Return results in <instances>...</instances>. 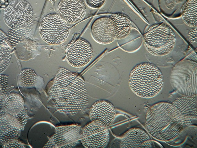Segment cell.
<instances>
[{"instance_id":"52a82bcc","label":"cell","mask_w":197,"mask_h":148,"mask_svg":"<svg viewBox=\"0 0 197 148\" xmlns=\"http://www.w3.org/2000/svg\"><path fill=\"white\" fill-rule=\"evenodd\" d=\"M3 18L10 28L26 27L34 23L33 13L30 4L25 0H14L5 8Z\"/></svg>"},{"instance_id":"d4e9b609","label":"cell","mask_w":197,"mask_h":148,"mask_svg":"<svg viewBox=\"0 0 197 148\" xmlns=\"http://www.w3.org/2000/svg\"><path fill=\"white\" fill-rule=\"evenodd\" d=\"M188 37L191 44H197V27H193L188 32Z\"/></svg>"},{"instance_id":"5b68a950","label":"cell","mask_w":197,"mask_h":148,"mask_svg":"<svg viewBox=\"0 0 197 148\" xmlns=\"http://www.w3.org/2000/svg\"><path fill=\"white\" fill-rule=\"evenodd\" d=\"M197 60L185 59L177 62L171 70L173 88L182 95H197Z\"/></svg>"},{"instance_id":"ffe728a7","label":"cell","mask_w":197,"mask_h":148,"mask_svg":"<svg viewBox=\"0 0 197 148\" xmlns=\"http://www.w3.org/2000/svg\"><path fill=\"white\" fill-rule=\"evenodd\" d=\"M34 23L26 27L18 28H10L7 32L8 44L13 48L20 42L24 37L28 35L31 31Z\"/></svg>"},{"instance_id":"30bf717a","label":"cell","mask_w":197,"mask_h":148,"mask_svg":"<svg viewBox=\"0 0 197 148\" xmlns=\"http://www.w3.org/2000/svg\"><path fill=\"white\" fill-rule=\"evenodd\" d=\"M82 128L78 125L57 127L43 147L72 148L80 140Z\"/></svg>"},{"instance_id":"9c48e42d","label":"cell","mask_w":197,"mask_h":148,"mask_svg":"<svg viewBox=\"0 0 197 148\" xmlns=\"http://www.w3.org/2000/svg\"><path fill=\"white\" fill-rule=\"evenodd\" d=\"M107 126L98 120L91 121L82 129L81 142L85 148H105L109 142L110 135Z\"/></svg>"},{"instance_id":"ac0fdd59","label":"cell","mask_w":197,"mask_h":148,"mask_svg":"<svg viewBox=\"0 0 197 148\" xmlns=\"http://www.w3.org/2000/svg\"><path fill=\"white\" fill-rule=\"evenodd\" d=\"M115 27V39L126 38L131 33L133 28V23L127 14L123 12L113 13L110 16Z\"/></svg>"},{"instance_id":"4fadbf2b","label":"cell","mask_w":197,"mask_h":148,"mask_svg":"<svg viewBox=\"0 0 197 148\" xmlns=\"http://www.w3.org/2000/svg\"><path fill=\"white\" fill-rule=\"evenodd\" d=\"M120 148H151L152 143L148 133L143 129L131 128L126 131L119 141Z\"/></svg>"},{"instance_id":"277c9868","label":"cell","mask_w":197,"mask_h":148,"mask_svg":"<svg viewBox=\"0 0 197 148\" xmlns=\"http://www.w3.org/2000/svg\"><path fill=\"white\" fill-rule=\"evenodd\" d=\"M129 84L131 90L137 96L143 98H151L157 95L163 89V74L155 64L142 63L131 70Z\"/></svg>"},{"instance_id":"603a6c76","label":"cell","mask_w":197,"mask_h":148,"mask_svg":"<svg viewBox=\"0 0 197 148\" xmlns=\"http://www.w3.org/2000/svg\"><path fill=\"white\" fill-rule=\"evenodd\" d=\"M2 147L3 148H25V145L21 142L18 139L14 140L10 142L3 145Z\"/></svg>"},{"instance_id":"d6986e66","label":"cell","mask_w":197,"mask_h":148,"mask_svg":"<svg viewBox=\"0 0 197 148\" xmlns=\"http://www.w3.org/2000/svg\"><path fill=\"white\" fill-rule=\"evenodd\" d=\"M181 15L184 22L193 27L197 26V0H187L182 6Z\"/></svg>"},{"instance_id":"e0dca14e","label":"cell","mask_w":197,"mask_h":148,"mask_svg":"<svg viewBox=\"0 0 197 148\" xmlns=\"http://www.w3.org/2000/svg\"><path fill=\"white\" fill-rule=\"evenodd\" d=\"M25 109L23 98L17 93H10L1 97L0 114L6 113L15 117Z\"/></svg>"},{"instance_id":"484cf974","label":"cell","mask_w":197,"mask_h":148,"mask_svg":"<svg viewBox=\"0 0 197 148\" xmlns=\"http://www.w3.org/2000/svg\"><path fill=\"white\" fill-rule=\"evenodd\" d=\"M8 76L7 75L0 74V92L4 91L7 86Z\"/></svg>"},{"instance_id":"4316f807","label":"cell","mask_w":197,"mask_h":148,"mask_svg":"<svg viewBox=\"0 0 197 148\" xmlns=\"http://www.w3.org/2000/svg\"><path fill=\"white\" fill-rule=\"evenodd\" d=\"M0 45L5 44L7 43V35L1 30H0Z\"/></svg>"},{"instance_id":"7a4b0ae2","label":"cell","mask_w":197,"mask_h":148,"mask_svg":"<svg viewBox=\"0 0 197 148\" xmlns=\"http://www.w3.org/2000/svg\"><path fill=\"white\" fill-rule=\"evenodd\" d=\"M143 38L146 50L158 58V65L160 61L162 65L163 61V66L165 65V62H173L175 58H179L177 56L181 57L179 56L183 55L187 48L186 42L178 38L172 29L164 23L154 24L149 27Z\"/></svg>"},{"instance_id":"cb8c5ba5","label":"cell","mask_w":197,"mask_h":148,"mask_svg":"<svg viewBox=\"0 0 197 148\" xmlns=\"http://www.w3.org/2000/svg\"><path fill=\"white\" fill-rule=\"evenodd\" d=\"M106 0H85L87 5L93 9H98L104 4Z\"/></svg>"},{"instance_id":"8fae6325","label":"cell","mask_w":197,"mask_h":148,"mask_svg":"<svg viewBox=\"0 0 197 148\" xmlns=\"http://www.w3.org/2000/svg\"><path fill=\"white\" fill-rule=\"evenodd\" d=\"M57 11L69 23H77L83 19L86 7L82 0H61L57 8Z\"/></svg>"},{"instance_id":"83f0119b","label":"cell","mask_w":197,"mask_h":148,"mask_svg":"<svg viewBox=\"0 0 197 148\" xmlns=\"http://www.w3.org/2000/svg\"><path fill=\"white\" fill-rule=\"evenodd\" d=\"M0 63H1L3 60L4 56L5 54L4 51L2 47L0 46Z\"/></svg>"},{"instance_id":"7402d4cb","label":"cell","mask_w":197,"mask_h":148,"mask_svg":"<svg viewBox=\"0 0 197 148\" xmlns=\"http://www.w3.org/2000/svg\"><path fill=\"white\" fill-rule=\"evenodd\" d=\"M1 46L3 49L5 56L3 60L0 63V73L6 69L9 64L12 58V53L10 47Z\"/></svg>"},{"instance_id":"6da1fadb","label":"cell","mask_w":197,"mask_h":148,"mask_svg":"<svg viewBox=\"0 0 197 148\" xmlns=\"http://www.w3.org/2000/svg\"><path fill=\"white\" fill-rule=\"evenodd\" d=\"M48 101L61 113L75 115L88 103L84 80L78 74L59 68L51 83Z\"/></svg>"},{"instance_id":"2e32d148","label":"cell","mask_w":197,"mask_h":148,"mask_svg":"<svg viewBox=\"0 0 197 148\" xmlns=\"http://www.w3.org/2000/svg\"><path fill=\"white\" fill-rule=\"evenodd\" d=\"M179 111L187 126L196 122L197 95H182L177 98L172 103Z\"/></svg>"},{"instance_id":"44dd1931","label":"cell","mask_w":197,"mask_h":148,"mask_svg":"<svg viewBox=\"0 0 197 148\" xmlns=\"http://www.w3.org/2000/svg\"><path fill=\"white\" fill-rule=\"evenodd\" d=\"M37 79V75L34 70L26 68L22 70L19 72L18 82L21 87L31 88L35 86Z\"/></svg>"},{"instance_id":"3957f363","label":"cell","mask_w":197,"mask_h":148,"mask_svg":"<svg viewBox=\"0 0 197 148\" xmlns=\"http://www.w3.org/2000/svg\"><path fill=\"white\" fill-rule=\"evenodd\" d=\"M145 125L153 138L162 141L176 138L187 126L178 109L166 102L157 103L149 108L146 115Z\"/></svg>"},{"instance_id":"9a60e30c","label":"cell","mask_w":197,"mask_h":148,"mask_svg":"<svg viewBox=\"0 0 197 148\" xmlns=\"http://www.w3.org/2000/svg\"><path fill=\"white\" fill-rule=\"evenodd\" d=\"M0 145L18 139L23 130L18 119L6 113L0 114Z\"/></svg>"},{"instance_id":"5bb4252c","label":"cell","mask_w":197,"mask_h":148,"mask_svg":"<svg viewBox=\"0 0 197 148\" xmlns=\"http://www.w3.org/2000/svg\"><path fill=\"white\" fill-rule=\"evenodd\" d=\"M89 116L91 121L98 120L109 127L115 120L116 112L114 106L110 102L105 100H100L92 105Z\"/></svg>"},{"instance_id":"ba28073f","label":"cell","mask_w":197,"mask_h":148,"mask_svg":"<svg viewBox=\"0 0 197 148\" xmlns=\"http://www.w3.org/2000/svg\"><path fill=\"white\" fill-rule=\"evenodd\" d=\"M93 53V48L90 43L81 38L70 41L65 49L66 61L71 66L77 68L87 65L91 60Z\"/></svg>"},{"instance_id":"8992f818","label":"cell","mask_w":197,"mask_h":148,"mask_svg":"<svg viewBox=\"0 0 197 148\" xmlns=\"http://www.w3.org/2000/svg\"><path fill=\"white\" fill-rule=\"evenodd\" d=\"M69 24L58 13H54L44 16L39 27L42 39L51 45L62 44L67 39L70 33Z\"/></svg>"},{"instance_id":"7c38bea8","label":"cell","mask_w":197,"mask_h":148,"mask_svg":"<svg viewBox=\"0 0 197 148\" xmlns=\"http://www.w3.org/2000/svg\"><path fill=\"white\" fill-rule=\"evenodd\" d=\"M91 31L94 39L101 44H109L115 39V27L110 17H103L96 19L92 25Z\"/></svg>"}]
</instances>
